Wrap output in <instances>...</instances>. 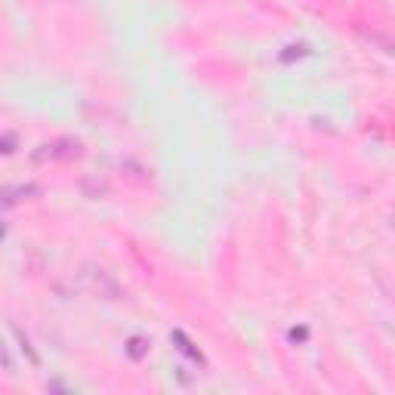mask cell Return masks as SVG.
Wrapping results in <instances>:
<instances>
[{"label": "cell", "instance_id": "1", "mask_svg": "<svg viewBox=\"0 0 395 395\" xmlns=\"http://www.w3.org/2000/svg\"><path fill=\"white\" fill-rule=\"evenodd\" d=\"M75 157H81V142H75V139H52V142H44V146L35 151L37 164L75 161Z\"/></svg>", "mask_w": 395, "mask_h": 395}, {"label": "cell", "instance_id": "2", "mask_svg": "<svg viewBox=\"0 0 395 395\" xmlns=\"http://www.w3.org/2000/svg\"><path fill=\"white\" fill-rule=\"evenodd\" d=\"M37 195V186H16V189H0V210L3 207H16L22 198Z\"/></svg>", "mask_w": 395, "mask_h": 395}, {"label": "cell", "instance_id": "3", "mask_svg": "<svg viewBox=\"0 0 395 395\" xmlns=\"http://www.w3.org/2000/svg\"><path fill=\"white\" fill-rule=\"evenodd\" d=\"M173 340H176V343H180V349H182V352H186V355H192V358L201 361V352H198V349H195L192 343H189V340H186V334H182V331H173Z\"/></svg>", "mask_w": 395, "mask_h": 395}, {"label": "cell", "instance_id": "4", "mask_svg": "<svg viewBox=\"0 0 395 395\" xmlns=\"http://www.w3.org/2000/svg\"><path fill=\"white\" fill-rule=\"evenodd\" d=\"M146 349H148L146 340H142V337H133V340H130V349H127V352L133 355V358H142V355H146Z\"/></svg>", "mask_w": 395, "mask_h": 395}, {"label": "cell", "instance_id": "5", "mask_svg": "<svg viewBox=\"0 0 395 395\" xmlns=\"http://www.w3.org/2000/svg\"><path fill=\"white\" fill-rule=\"evenodd\" d=\"M0 365H3L6 371L12 367V358H10V352H6V346H3V343H0Z\"/></svg>", "mask_w": 395, "mask_h": 395}, {"label": "cell", "instance_id": "6", "mask_svg": "<svg viewBox=\"0 0 395 395\" xmlns=\"http://www.w3.org/2000/svg\"><path fill=\"white\" fill-rule=\"evenodd\" d=\"M12 146H16V139H0V151H3V155L12 151Z\"/></svg>", "mask_w": 395, "mask_h": 395}, {"label": "cell", "instance_id": "7", "mask_svg": "<svg viewBox=\"0 0 395 395\" xmlns=\"http://www.w3.org/2000/svg\"><path fill=\"white\" fill-rule=\"evenodd\" d=\"M0 238H3V226H0Z\"/></svg>", "mask_w": 395, "mask_h": 395}]
</instances>
